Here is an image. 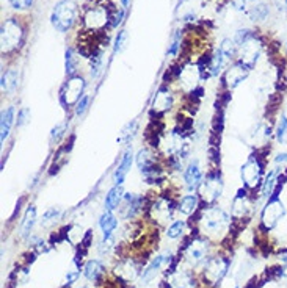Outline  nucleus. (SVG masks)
I'll return each instance as SVG.
<instances>
[{
	"instance_id": "nucleus-9",
	"label": "nucleus",
	"mask_w": 287,
	"mask_h": 288,
	"mask_svg": "<svg viewBox=\"0 0 287 288\" xmlns=\"http://www.w3.org/2000/svg\"><path fill=\"white\" fill-rule=\"evenodd\" d=\"M201 198L206 202H215L218 198L222 196L223 191V180L218 174H210L209 177H206V180H202L201 186Z\"/></svg>"
},
{
	"instance_id": "nucleus-32",
	"label": "nucleus",
	"mask_w": 287,
	"mask_h": 288,
	"mask_svg": "<svg viewBox=\"0 0 287 288\" xmlns=\"http://www.w3.org/2000/svg\"><path fill=\"white\" fill-rule=\"evenodd\" d=\"M185 229V221H174L168 229H167V237L171 238V240H176V238H179L182 235V232Z\"/></svg>"
},
{
	"instance_id": "nucleus-38",
	"label": "nucleus",
	"mask_w": 287,
	"mask_h": 288,
	"mask_svg": "<svg viewBox=\"0 0 287 288\" xmlns=\"http://www.w3.org/2000/svg\"><path fill=\"white\" fill-rule=\"evenodd\" d=\"M64 130H66V124H58V126L53 127V129L50 130V136H49L50 143H52V144H53V143H58L60 138L64 135Z\"/></svg>"
},
{
	"instance_id": "nucleus-36",
	"label": "nucleus",
	"mask_w": 287,
	"mask_h": 288,
	"mask_svg": "<svg viewBox=\"0 0 287 288\" xmlns=\"http://www.w3.org/2000/svg\"><path fill=\"white\" fill-rule=\"evenodd\" d=\"M126 41H127V32L126 30H119L115 39V44H113V53H118L124 49L126 46Z\"/></svg>"
},
{
	"instance_id": "nucleus-39",
	"label": "nucleus",
	"mask_w": 287,
	"mask_h": 288,
	"mask_svg": "<svg viewBox=\"0 0 287 288\" xmlns=\"http://www.w3.org/2000/svg\"><path fill=\"white\" fill-rule=\"evenodd\" d=\"M10 5H11L13 8H15V10L22 11V10H29V8H32L33 0H10Z\"/></svg>"
},
{
	"instance_id": "nucleus-16",
	"label": "nucleus",
	"mask_w": 287,
	"mask_h": 288,
	"mask_svg": "<svg viewBox=\"0 0 287 288\" xmlns=\"http://www.w3.org/2000/svg\"><path fill=\"white\" fill-rule=\"evenodd\" d=\"M124 188L122 185H115L113 188L108 189V193L105 196V201H104V209L108 210V212H115L119 205L122 204V199H124Z\"/></svg>"
},
{
	"instance_id": "nucleus-22",
	"label": "nucleus",
	"mask_w": 287,
	"mask_h": 288,
	"mask_svg": "<svg viewBox=\"0 0 287 288\" xmlns=\"http://www.w3.org/2000/svg\"><path fill=\"white\" fill-rule=\"evenodd\" d=\"M278 169H271L265 174L262 185H261V195L264 199H270L273 191H275L276 185H278Z\"/></svg>"
},
{
	"instance_id": "nucleus-2",
	"label": "nucleus",
	"mask_w": 287,
	"mask_h": 288,
	"mask_svg": "<svg viewBox=\"0 0 287 288\" xmlns=\"http://www.w3.org/2000/svg\"><path fill=\"white\" fill-rule=\"evenodd\" d=\"M0 36H2V53L4 55L18 50L22 46L24 36H25L21 21L16 18L7 19L2 24V33H0Z\"/></svg>"
},
{
	"instance_id": "nucleus-47",
	"label": "nucleus",
	"mask_w": 287,
	"mask_h": 288,
	"mask_svg": "<svg viewBox=\"0 0 287 288\" xmlns=\"http://www.w3.org/2000/svg\"><path fill=\"white\" fill-rule=\"evenodd\" d=\"M82 288H85V286H82Z\"/></svg>"
},
{
	"instance_id": "nucleus-13",
	"label": "nucleus",
	"mask_w": 287,
	"mask_h": 288,
	"mask_svg": "<svg viewBox=\"0 0 287 288\" xmlns=\"http://www.w3.org/2000/svg\"><path fill=\"white\" fill-rule=\"evenodd\" d=\"M132 163H133V152H132V147L129 146L126 149V152L122 154L121 157V161L118 164V168L115 169V174H113V182L115 185H122L126 180V177L132 168Z\"/></svg>"
},
{
	"instance_id": "nucleus-20",
	"label": "nucleus",
	"mask_w": 287,
	"mask_h": 288,
	"mask_svg": "<svg viewBox=\"0 0 287 288\" xmlns=\"http://www.w3.org/2000/svg\"><path fill=\"white\" fill-rule=\"evenodd\" d=\"M170 257H171V255H170ZM170 257L167 258V255H157L156 258H153V262L143 269V272H141V280H143L145 283L151 282V280L156 277V274L160 271L162 265L170 260Z\"/></svg>"
},
{
	"instance_id": "nucleus-35",
	"label": "nucleus",
	"mask_w": 287,
	"mask_h": 288,
	"mask_svg": "<svg viewBox=\"0 0 287 288\" xmlns=\"http://www.w3.org/2000/svg\"><path fill=\"white\" fill-rule=\"evenodd\" d=\"M179 49H181V32L177 30L173 36V41H171V44L168 47V55L170 57H176L177 53H179Z\"/></svg>"
},
{
	"instance_id": "nucleus-24",
	"label": "nucleus",
	"mask_w": 287,
	"mask_h": 288,
	"mask_svg": "<svg viewBox=\"0 0 287 288\" xmlns=\"http://www.w3.org/2000/svg\"><path fill=\"white\" fill-rule=\"evenodd\" d=\"M19 85V72L18 69H8L2 74V92L13 94Z\"/></svg>"
},
{
	"instance_id": "nucleus-30",
	"label": "nucleus",
	"mask_w": 287,
	"mask_h": 288,
	"mask_svg": "<svg viewBox=\"0 0 287 288\" xmlns=\"http://www.w3.org/2000/svg\"><path fill=\"white\" fill-rule=\"evenodd\" d=\"M220 50L223 52L226 60H232L237 55V44L234 43V39H223Z\"/></svg>"
},
{
	"instance_id": "nucleus-23",
	"label": "nucleus",
	"mask_w": 287,
	"mask_h": 288,
	"mask_svg": "<svg viewBox=\"0 0 287 288\" xmlns=\"http://www.w3.org/2000/svg\"><path fill=\"white\" fill-rule=\"evenodd\" d=\"M36 224V207L35 205H29L24 213L22 226H21V237L27 238L33 230V226Z\"/></svg>"
},
{
	"instance_id": "nucleus-1",
	"label": "nucleus",
	"mask_w": 287,
	"mask_h": 288,
	"mask_svg": "<svg viewBox=\"0 0 287 288\" xmlns=\"http://www.w3.org/2000/svg\"><path fill=\"white\" fill-rule=\"evenodd\" d=\"M77 15H79V7L74 0H60L50 13V24L57 32L66 33L74 27Z\"/></svg>"
},
{
	"instance_id": "nucleus-7",
	"label": "nucleus",
	"mask_w": 287,
	"mask_h": 288,
	"mask_svg": "<svg viewBox=\"0 0 287 288\" xmlns=\"http://www.w3.org/2000/svg\"><path fill=\"white\" fill-rule=\"evenodd\" d=\"M284 215H285L284 204L276 196H271L262 210V216H261L262 227H265L267 230H271L279 223V219L284 218Z\"/></svg>"
},
{
	"instance_id": "nucleus-29",
	"label": "nucleus",
	"mask_w": 287,
	"mask_h": 288,
	"mask_svg": "<svg viewBox=\"0 0 287 288\" xmlns=\"http://www.w3.org/2000/svg\"><path fill=\"white\" fill-rule=\"evenodd\" d=\"M275 136H276V141L281 144L287 140V116L285 115L279 116V121L275 129Z\"/></svg>"
},
{
	"instance_id": "nucleus-33",
	"label": "nucleus",
	"mask_w": 287,
	"mask_h": 288,
	"mask_svg": "<svg viewBox=\"0 0 287 288\" xmlns=\"http://www.w3.org/2000/svg\"><path fill=\"white\" fill-rule=\"evenodd\" d=\"M90 63H91V77L96 78L99 75L101 69H102V55H101V52H94L90 57Z\"/></svg>"
},
{
	"instance_id": "nucleus-21",
	"label": "nucleus",
	"mask_w": 287,
	"mask_h": 288,
	"mask_svg": "<svg viewBox=\"0 0 287 288\" xmlns=\"http://www.w3.org/2000/svg\"><path fill=\"white\" fill-rule=\"evenodd\" d=\"M99 227L102 230V234L104 237H112L113 235V232L116 230L118 227V219L116 216L113 215V212H108L105 210L101 218H99Z\"/></svg>"
},
{
	"instance_id": "nucleus-8",
	"label": "nucleus",
	"mask_w": 287,
	"mask_h": 288,
	"mask_svg": "<svg viewBox=\"0 0 287 288\" xmlns=\"http://www.w3.org/2000/svg\"><path fill=\"white\" fill-rule=\"evenodd\" d=\"M229 260L223 257H213L209 258L206 265H204V277L207 279L209 283H220V280L225 277L229 268Z\"/></svg>"
},
{
	"instance_id": "nucleus-44",
	"label": "nucleus",
	"mask_w": 287,
	"mask_h": 288,
	"mask_svg": "<svg viewBox=\"0 0 287 288\" xmlns=\"http://www.w3.org/2000/svg\"><path fill=\"white\" fill-rule=\"evenodd\" d=\"M232 7H234V10H245V0H232Z\"/></svg>"
},
{
	"instance_id": "nucleus-6",
	"label": "nucleus",
	"mask_w": 287,
	"mask_h": 288,
	"mask_svg": "<svg viewBox=\"0 0 287 288\" xmlns=\"http://www.w3.org/2000/svg\"><path fill=\"white\" fill-rule=\"evenodd\" d=\"M262 175H264V164L257 157H250L247 163L242 166V180L243 185L253 189L256 186L262 185Z\"/></svg>"
},
{
	"instance_id": "nucleus-4",
	"label": "nucleus",
	"mask_w": 287,
	"mask_h": 288,
	"mask_svg": "<svg viewBox=\"0 0 287 288\" xmlns=\"http://www.w3.org/2000/svg\"><path fill=\"white\" fill-rule=\"evenodd\" d=\"M85 78L80 75H73L69 80L63 85L60 91V101L64 108H71L76 105L82 98H84V91H85Z\"/></svg>"
},
{
	"instance_id": "nucleus-25",
	"label": "nucleus",
	"mask_w": 287,
	"mask_h": 288,
	"mask_svg": "<svg viewBox=\"0 0 287 288\" xmlns=\"http://www.w3.org/2000/svg\"><path fill=\"white\" fill-rule=\"evenodd\" d=\"M199 207V196L198 195H185L181 198L177 204V210L184 215H193Z\"/></svg>"
},
{
	"instance_id": "nucleus-48",
	"label": "nucleus",
	"mask_w": 287,
	"mask_h": 288,
	"mask_svg": "<svg viewBox=\"0 0 287 288\" xmlns=\"http://www.w3.org/2000/svg\"><path fill=\"white\" fill-rule=\"evenodd\" d=\"M236 288H239V286H236Z\"/></svg>"
},
{
	"instance_id": "nucleus-10",
	"label": "nucleus",
	"mask_w": 287,
	"mask_h": 288,
	"mask_svg": "<svg viewBox=\"0 0 287 288\" xmlns=\"http://www.w3.org/2000/svg\"><path fill=\"white\" fill-rule=\"evenodd\" d=\"M184 182H185V186L187 189L190 191V193H193V191H196L201 183H202V171H201V166L198 160H191L187 168L184 171Z\"/></svg>"
},
{
	"instance_id": "nucleus-28",
	"label": "nucleus",
	"mask_w": 287,
	"mask_h": 288,
	"mask_svg": "<svg viewBox=\"0 0 287 288\" xmlns=\"http://www.w3.org/2000/svg\"><path fill=\"white\" fill-rule=\"evenodd\" d=\"M60 216H61V210L57 209V207H52V209H49V210L43 215V218H41V226L47 227V226H50V224H55L57 219H60Z\"/></svg>"
},
{
	"instance_id": "nucleus-34",
	"label": "nucleus",
	"mask_w": 287,
	"mask_h": 288,
	"mask_svg": "<svg viewBox=\"0 0 287 288\" xmlns=\"http://www.w3.org/2000/svg\"><path fill=\"white\" fill-rule=\"evenodd\" d=\"M30 116H32V112L29 107H22L19 112H18V119H16V126L18 127H24L25 124H29L30 121Z\"/></svg>"
},
{
	"instance_id": "nucleus-40",
	"label": "nucleus",
	"mask_w": 287,
	"mask_h": 288,
	"mask_svg": "<svg viewBox=\"0 0 287 288\" xmlns=\"http://www.w3.org/2000/svg\"><path fill=\"white\" fill-rule=\"evenodd\" d=\"M124 16H126V10H124V8L118 10V11L115 13V16L112 18V24H110L112 29H118V25L122 22V19H124Z\"/></svg>"
},
{
	"instance_id": "nucleus-17",
	"label": "nucleus",
	"mask_w": 287,
	"mask_h": 288,
	"mask_svg": "<svg viewBox=\"0 0 287 288\" xmlns=\"http://www.w3.org/2000/svg\"><path fill=\"white\" fill-rule=\"evenodd\" d=\"M170 288H196V279L188 271H176L170 277Z\"/></svg>"
},
{
	"instance_id": "nucleus-14",
	"label": "nucleus",
	"mask_w": 287,
	"mask_h": 288,
	"mask_svg": "<svg viewBox=\"0 0 287 288\" xmlns=\"http://www.w3.org/2000/svg\"><path fill=\"white\" fill-rule=\"evenodd\" d=\"M174 104V95L168 88H160L156 94V98L153 101V110L156 113H165L173 107Z\"/></svg>"
},
{
	"instance_id": "nucleus-12",
	"label": "nucleus",
	"mask_w": 287,
	"mask_h": 288,
	"mask_svg": "<svg viewBox=\"0 0 287 288\" xmlns=\"http://www.w3.org/2000/svg\"><path fill=\"white\" fill-rule=\"evenodd\" d=\"M248 72H250L248 67L245 66L243 63L237 61L234 66H231L229 69L226 71V74H225V83L228 85L229 89L236 88V86H239L242 83L245 78H247Z\"/></svg>"
},
{
	"instance_id": "nucleus-19",
	"label": "nucleus",
	"mask_w": 287,
	"mask_h": 288,
	"mask_svg": "<svg viewBox=\"0 0 287 288\" xmlns=\"http://www.w3.org/2000/svg\"><path fill=\"white\" fill-rule=\"evenodd\" d=\"M105 272V266L104 263L101 262V260H90V262H87V265L84 266V276L91 280V282H98L101 280V277L104 276Z\"/></svg>"
},
{
	"instance_id": "nucleus-15",
	"label": "nucleus",
	"mask_w": 287,
	"mask_h": 288,
	"mask_svg": "<svg viewBox=\"0 0 287 288\" xmlns=\"http://www.w3.org/2000/svg\"><path fill=\"white\" fill-rule=\"evenodd\" d=\"M15 118H16V108L10 105L2 112V119H0V141L2 144L8 140L11 127L15 124Z\"/></svg>"
},
{
	"instance_id": "nucleus-31",
	"label": "nucleus",
	"mask_w": 287,
	"mask_h": 288,
	"mask_svg": "<svg viewBox=\"0 0 287 288\" xmlns=\"http://www.w3.org/2000/svg\"><path fill=\"white\" fill-rule=\"evenodd\" d=\"M135 132H136V121H130V122H127L126 124V127L122 129V132H121V135H119V138H118V143H129L130 141V138L135 135Z\"/></svg>"
},
{
	"instance_id": "nucleus-26",
	"label": "nucleus",
	"mask_w": 287,
	"mask_h": 288,
	"mask_svg": "<svg viewBox=\"0 0 287 288\" xmlns=\"http://www.w3.org/2000/svg\"><path fill=\"white\" fill-rule=\"evenodd\" d=\"M64 67H66V74L69 77L76 75V72H77V58H76L74 50L71 47L66 49V53H64Z\"/></svg>"
},
{
	"instance_id": "nucleus-11",
	"label": "nucleus",
	"mask_w": 287,
	"mask_h": 288,
	"mask_svg": "<svg viewBox=\"0 0 287 288\" xmlns=\"http://www.w3.org/2000/svg\"><path fill=\"white\" fill-rule=\"evenodd\" d=\"M174 209H176V204H174L171 199L160 196V198L153 204L151 213L154 215V218H157V221L167 223V221H171L173 213H174Z\"/></svg>"
},
{
	"instance_id": "nucleus-27",
	"label": "nucleus",
	"mask_w": 287,
	"mask_h": 288,
	"mask_svg": "<svg viewBox=\"0 0 287 288\" xmlns=\"http://www.w3.org/2000/svg\"><path fill=\"white\" fill-rule=\"evenodd\" d=\"M270 15V10L265 4H257L256 7L251 8L250 11V19L251 21H264Z\"/></svg>"
},
{
	"instance_id": "nucleus-37",
	"label": "nucleus",
	"mask_w": 287,
	"mask_h": 288,
	"mask_svg": "<svg viewBox=\"0 0 287 288\" xmlns=\"http://www.w3.org/2000/svg\"><path fill=\"white\" fill-rule=\"evenodd\" d=\"M90 101H91L90 95H84V98H82V99L76 104V107H74L76 116H84V115H85V112L88 110V105H90Z\"/></svg>"
},
{
	"instance_id": "nucleus-3",
	"label": "nucleus",
	"mask_w": 287,
	"mask_h": 288,
	"mask_svg": "<svg viewBox=\"0 0 287 288\" xmlns=\"http://www.w3.org/2000/svg\"><path fill=\"white\" fill-rule=\"evenodd\" d=\"M199 223L202 226V230H206L207 234H218L229 224V215L220 209V207H207L206 210H202Z\"/></svg>"
},
{
	"instance_id": "nucleus-42",
	"label": "nucleus",
	"mask_w": 287,
	"mask_h": 288,
	"mask_svg": "<svg viewBox=\"0 0 287 288\" xmlns=\"http://www.w3.org/2000/svg\"><path fill=\"white\" fill-rule=\"evenodd\" d=\"M275 163L276 164H287V152H281V154H276L275 157Z\"/></svg>"
},
{
	"instance_id": "nucleus-45",
	"label": "nucleus",
	"mask_w": 287,
	"mask_h": 288,
	"mask_svg": "<svg viewBox=\"0 0 287 288\" xmlns=\"http://www.w3.org/2000/svg\"><path fill=\"white\" fill-rule=\"evenodd\" d=\"M129 4H130V0H121V5H122V8H127L129 7Z\"/></svg>"
},
{
	"instance_id": "nucleus-43",
	"label": "nucleus",
	"mask_w": 287,
	"mask_h": 288,
	"mask_svg": "<svg viewBox=\"0 0 287 288\" xmlns=\"http://www.w3.org/2000/svg\"><path fill=\"white\" fill-rule=\"evenodd\" d=\"M275 7L278 8V11L287 13V0H275Z\"/></svg>"
},
{
	"instance_id": "nucleus-46",
	"label": "nucleus",
	"mask_w": 287,
	"mask_h": 288,
	"mask_svg": "<svg viewBox=\"0 0 287 288\" xmlns=\"http://www.w3.org/2000/svg\"><path fill=\"white\" fill-rule=\"evenodd\" d=\"M251 2H254V0H251Z\"/></svg>"
},
{
	"instance_id": "nucleus-41",
	"label": "nucleus",
	"mask_w": 287,
	"mask_h": 288,
	"mask_svg": "<svg viewBox=\"0 0 287 288\" xmlns=\"http://www.w3.org/2000/svg\"><path fill=\"white\" fill-rule=\"evenodd\" d=\"M79 276H80V266L66 274V283H74L79 279Z\"/></svg>"
},
{
	"instance_id": "nucleus-18",
	"label": "nucleus",
	"mask_w": 287,
	"mask_h": 288,
	"mask_svg": "<svg viewBox=\"0 0 287 288\" xmlns=\"http://www.w3.org/2000/svg\"><path fill=\"white\" fill-rule=\"evenodd\" d=\"M206 241L204 240H195L187 246V257L195 265L202 263L206 260Z\"/></svg>"
},
{
	"instance_id": "nucleus-5",
	"label": "nucleus",
	"mask_w": 287,
	"mask_h": 288,
	"mask_svg": "<svg viewBox=\"0 0 287 288\" xmlns=\"http://www.w3.org/2000/svg\"><path fill=\"white\" fill-rule=\"evenodd\" d=\"M112 24V18L108 10L102 5H94L93 8H88L84 16V25L90 32H102L107 25Z\"/></svg>"
}]
</instances>
